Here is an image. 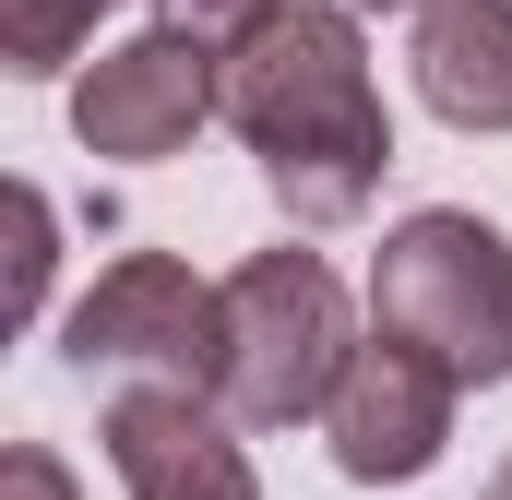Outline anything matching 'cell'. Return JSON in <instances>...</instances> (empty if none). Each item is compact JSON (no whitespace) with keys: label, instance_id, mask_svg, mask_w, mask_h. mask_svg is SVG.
I'll list each match as a JSON object with an SVG mask.
<instances>
[{"label":"cell","instance_id":"cell-1","mask_svg":"<svg viewBox=\"0 0 512 500\" xmlns=\"http://www.w3.org/2000/svg\"><path fill=\"white\" fill-rule=\"evenodd\" d=\"M227 131L262 155V191L298 227H346L370 215L393 167V108L370 72V24L358 0H286L227 48Z\"/></svg>","mask_w":512,"mask_h":500},{"label":"cell","instance_id":"cell-2","mask_svg":"<svg viewBox=\"0 0 512 500\" xmlns=\"http://www.w3.org/2000/svg\"><path fill=\"white\" fill-rule=\"evenodd\" d=\"M346 358H358V298L334 286L322 250H251V262L227 274L215 405H227L239 429H322Z\"/></svg>","mask_w":512,"mask_h":500},{"label":"cell","instance_id":"cell-3","mask_svg":"<svg viewBox=\"0 0 512 500\" xmlns=\"http://www.w3.org/2000/svg\"><path fill=\"white\" fill-rule=\"evenodd\" d=\"M370 322L417 334L465 393L512 381V239L465 203H417L370 250Z\"/></svg>","mask_w":512,"mask_h":500},{"label":"cell","instance_id":"cell-4","mask_svg":"<svg viewBox=\"0 0 512 500\" xmlns=\"http://www.w3.org/2000/svg\"><path fill=\"white\" fill-rule=\"evenodd\" d=\"M215 346H227V274H191L179 250H120V262L60 310V358H72V370L215 381Z\"/></svg>","mask_w":512,"mask_h":500},{"label":"cell","instance_id":"cell-5","mask_svg":"<svg viewBox=\"0 0 512 500\" xmlns=\"http://www.w3.org/2000/svg\"><path fill=\"white\" fill-rule=\"evenodd\" d=\"M203 120H227V48H203L179 24H143L72 72V143L108 167H167L203 143Z\"/></svg>","mask_w":512,"mask_h":500},{"label":"cell","instance_id":"cell-6","mask_svg":"<svg viewBox=\"0 0 512 500\" xmlns=\"http://www.w3.org/2000/svg\"><path fill=\"white\" fill-rule=\"evenodd\" d=\"M453 405H465V381L441 370L417 334L370 322L358 358H346V381H334V405H322L334 477H346V489H417V477L453 453Z\"/></svg>","mask_w":512,"mask_h":500},{"label":"cell","instance_id":"cell-7","mask_svg":"<svg viewBox=\"0 0 512 500\" xmlns=\"http://www.w3.org/2000/svg\"><path fill=\"white\" fill-rule=\"evenodd\" d=\"M96 441L131 500H262V465L239 417L215 405V381H131V393H108Z\"/></svg>","mask_w":512,"mask_h":500},{"label":"cell","instance_id":"cell-8","mask_svg":"<svg viewBox=\"0 0 512 500\" xmlns=\"http://www.w3.org/2000/svg\"><path fill=\"white\" fill-rule=\"evenodd\" d=\"M405 72L441 131H477V143L512 131V0H429Z\"/></svg>","mask_w":512,"mask_h":500},{"label":"cell","instance_id":"cell-9","mask_svg":"<svg viewBox=\"0 0 512 500\" xmlns=\"http://www.w3.org/2000/svg\"><path fill=\"white\" fill-rule=\"evenodd\" d=\"M108 12L120 0H0V72L12 84H72Z\"/></svg>","mask_w":512,"mask_h":500},{"label":"cell","instance_id":"cell-10","mask_svg":"<svg viewBox=\"0 0 512 500\" xmlns=\"http://www.w3.org/2000/svg\"><path fill=\"white\" fill-rule=\"evenodd\" d=\"M48 274H60V203H48L36 179H12V334H36Z\"/></svg>","mask_w":512,"mask_h":500},{"label":"cell","instance_id":"cell-11","mask_svg":"<svg viewBox=\"0 0 512 500\" xmlns=\"http://www.w3.org/2000/svg\"><path fill=\"white\" fill-rule=\"evenodd\" d=\"M274 12H286V0H155V24H179V36H203V48H239Z\"/></svg>","mask_w":512,"mask_h":500},{"label":"cell","instance_id":"cell-12","mask_svg":"<svg viewBox=\"0 0 512 500\" xmlns=\"http://www.w3.org/2000/svg\"><path fill=\"white\" fill-rule=\"evenodd\" d=\"M0 500H84V489H72V465H60L48 441H12V453H0Z\"/></svg>","mask_w":512,"mask_h":500},{"label":"cell","instance_id":"cell-13","mask_svg":"<svg viewBox=\"0 0 512 500\" xmlns=\"http://www.w3.org/2000/svg\"><path fill=\"white\" fill-rule=\"evenodd\" d=\"M358 12H429V0H358Z\"/></svg>","mask_w":512,"mask_h":500},{"label":"cell","instance_id":"cell-14","mask_svg":"<svg viewBox=\"0 0 512 500\" xmlns=\"http://www.w3.org/2000/svg\"><path fill=\"white\" fill-rule=\"evenodd\" d=\"M489 500H512V453H501V477H489Z\"/></svg>","mask_w":512,"mask_h":500}]
</instances>
